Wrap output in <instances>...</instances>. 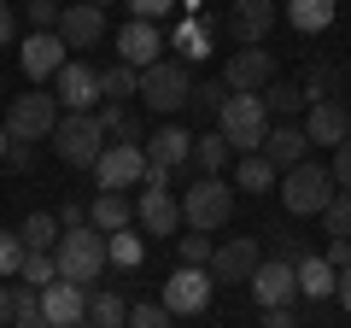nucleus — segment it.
I'll use <instances>...</instances> for the list:
<instances>
[{"label": "nucleus", "mask_w": 351, "mask_h": 328, "mask_svg": "<svg viewBox=\"0 0 351 328\" xmlns=\"http://www.w3.org/2000/svg\"><path fill=\"white\" fill-rule=\"evenodd\" d=\"M53 124H59V94L29 89V94H18V100L6 106V135L12 141H47Z\"/></svg>", "instance_id": "obj_8"}, {"label": "nucleus", "mask_w": 351, "mask_h": 328, "mask_svg": "<svg viewBox=\"0 0 351 328\" xmlns=\"http://www.w3.org/2000/svg\"><path fill=\"white\" fill-rule=\"evenodd\" d=\"M0 323H12V288H0Z\"/></svg>", "instance_id": "obj_53"}, {"label": "nucleus", "mask_w": 351, "mask_h": 328, "mask_svg": "<svg viewBox=\"0 0 351 328\" xmlns=\"http://www.w3.org/2000/svg\"><path fill=\"white\" fill-rule=\"evenodd\" d=\"M53 152H59L64 164H76V170H94L100 164V152H106V124H100V112H64L59 124H53Z\"/></svg>", "instance_id": "obj_2"}, {"label": "nucleus", "mask_w": 351, "mask_h": 328, "mask_svg": "<svg viewBox=\"0 0 351 328\" xmlns=\"http://www.w3.org/2000/svg\"><path fill=\"white\" fill-rule=\"evenodd\" d=\"M252 299L269 311V305H293L299 299V264H287V258H263L258 270H252Z\"/></svg>", "instance_id": "obj_11"}, {"label": "nucleus", "mask_w": 351, "mask_h": 328, "mask_svg": "<svg viewBox=\"0 0 351 328\" xmlns=\"http://www.w3.org/2000/svg\"><path fill=\"white\" fill-rule=\"evenodd\" d=\"M334 288H339V270L328 258H304L299 264V293L304 299H334Z\"/></svg>", "instance_id": "obj_23"}, {"label": "nucleus", "mask_w": 351, "mask_h": 328, "mask_svg": "<svg viewBox=\"0 0 351 328\" xmlns=\"http://www.w3.org/2000/svg\"><path fill=\"white\" fill-rule=\"evenodd\" d=\"M346 240H351V235H346Z\"/></svg>", "instance_id": "obj_58"}, {"label": "nucleus", "mask_w": 351, "mask_h": 328, "mask_svg": "<svg viewBox=\"0 0 351 328\" xmlns=\"http://www.w3.org/2000/svg\"><path fill=\"white\" fill-rule=\"evenodd\" d=\"M29 316H41V288L18 281V288H12V323H29Z\"/></svg>", "instance_id": "obj_40"}, {"label": "nucleus", "mask_w": 351, "mask_h": 328, "mask_svg": "<svg viewBox=\"0 0 351 328\" xmlns=\"http://www.w3.org/2000/svg\"><path fill=\"white\" fill-rule=\"evenodd\" d=\"M18 59H24V76H29V82H47V76L64 71L71 47L59 41V30H29V41L18 47Z\"/></svg>", "instance_id": "obj_14"}, {"label": "nucleus", "mask_w": 351, "mask_h": 328, "mask_svg": "<svg viewBox=\"0 0 351 328\" xmlns=\"http://www.w3.org/2000/svg\"><path fill=\"white\" fill-rule=\"evenodd\" d=\"M6 147H12V135H6V124H0V159H6Z\"/></svg>", "instance_id": "obj_55"}, {"label": "nucleus", "mask_w": 351, "mask_h": 328, "mask_svg": "<svg viewBox=\"0 0 351 328\" xmlns=\"http://www.w3.org/2000/svg\"><path fill=\"white\" fill-rule=\"evenodd\" d=\"M29 30H59V6L53 0H29Z\"/></svg>", "instance_id": "obj_42"}, {"label": "nucleus", "mask_w": 351, "mask_h": 328, "mask_svg": "<svg viewBox=\"0 0 351 328\" xmlns=\"http://www.w3.org/2000/svg\"><path fill=\"white\" fill-rule=\"evenodd\" d=\"M258 152L276 164V170H293V164L311 159V135H304V129H293V124H276L269 135H263V147H258Z\"/></svg>", "instance_id": "obj_22"}, {"label": "nucleus", "mask_w": 351, "mask_h": 328, "mask_svg": "<svg viewBox=\"0 0 351 328\" xmlns=\"http://www.w3.org/2000/svg\"><path fill=\"white\" fill-rule=\"evenodd\" d=\"M269 82H276L269 47H240V53H228V65H223V89H228V94H263Z\"/></svg>", "instance_id": "obj_10"}, {"label": "nucleus", "mask_w": 351, "mask_h": 328, "mask_svg": "<svg viewBox=\"0 0 351 328\" xmlns=\"http://www.w3.org/2000/svg\"><path fill=\"white\" fill-rule=\"evenodd\" d=\"M346 328H351V323H346Z\"/></svg>", "instance_id": "obj_59"}, {"label": "nucleus", "mask_w": 351, "mask_h": 328, "mask_svg": "<svg viewBox=\"0 0 351 328\" xmlns=\"http://www.w3.org/2000/svg\"><path fill=\"white\" fill-rule=\"evenodd\" d=\"M176 47H182V59H205V24H193V30H182V41H176Z\"/></svg>", "instance_id": "obj_43"}, {"label": "nucleus", "mask_w": 351, "mask_h": 328, "mask_svg": "<svg viewBox=\"0 0 351 328\" xmlns=\"http://www.w3.org/2000/svg\"><path fill=\"white\" fill-rule=\"evenodd\" d=\"M328 264H334V270H346V264H351V240H346V235L328 240Z\"/></svg>", "instance_id": "obj_48"}, {"label": "nucleus", "mask_w": 351, "mask_h": 328, "mask_svg": "<svg viewBox=\"0 0 351 328\" xmlns=\"http://www.w3.org/2000/svg\"><path fill=\"white\" fill-rule=\"evenodd\" d=\"M217 129H223L228 147L258 152L263 135H269V106H263V94H228V100L217 106Z\"/></svg>", "instance_id": "obj_4"}, {"label": "nucleus", "mask_w": 351, "mask_h": 328, "mask_svg": "<svg viewBox=\"0 0 351 328\" xmlns=\"http://www.w3.org/2000/svg\"><path fill=\"white\" fill-rule=\"evenodd\" d=\"M164 36H158V24H147V18H129L123 30H117V59L123 65H135V71H147L152 59H164Z\"/></svg>", "instance_id": "obj_19"}, {"label": "nucleus", "mask_w": 351, "mask_h": 328, "mask_svg": "<svg viewBox=\"0 0 351 328\" xmlns=\"http://www.w3.org/2000/svg\"><path fill=\"white\" fill-rule=\"evenodd\" d=\"M123 316H129L123 293H88V323L94 328H123Z\"/></svg>", "instance_id": "obj_29"}, {"label": "nucleus", "mask_w": 351, "mask_h": 328, "mask_svg": "<svg viewBox=\"0 0 351 328\" xmlns=\"http://www.w3.org/2000/svg\"><path fill=\"white\" fill-rule=\"evenodd\" d=\"M322 223H328V235H351V188H339L334 200H328Z\"/></svg>", "instance_id": "obj_37"}, {"label": "nucleus", "mask_w": 351, "mask_h": 328, "mask_svg": "<svg viewBox=\"0 0 351 328\" xmlns=\"http://www.w3.org/2000/svg\"><path fill=\"white\" fill-rule=\"evenodd\" d=\"M211 288H217V276L205 264H182V270H170V281H164V311L170 316H199L205 305H211Z\"/></svg>", "instance_id": "obj_9"}, {"label": "nucleus", "mask_w": 351, "mask_h": 328, "mask_svg": "<svg viewBox=\"0 0 351 328\" xmlns=\"http://www.w3.org/2000/svg\"><path fill=\"white\" fill-rule=\"evenodd\" d=\"M276 30V0H228V36L240 47H263Z\"/></svg>", "instance_id": "obj_13"}, {"label": "nucleus", "mask_w": 351, "mask_h": 328, "mask_svg": "<svg viewBox=\"0 0 351 328\" xmlns=\"http://www.w3.org/2000/svg\"><path fill=\"white\" fill-rule=\"evenodd\" d=\"M211 253H217V246H211V235H205V229L182 235V264H205V270H211Z\"/></svg>", "instance_id": "obj_39"}, {"label": "nucleus", "mask_w": 351, "mask_h": 328, "mask_svg": "<svg viewBox=\"0 0 351 328\" xmlns=\"http://www.w3.org/2000/svg\"><path fill=\"white\" fill-rule=\"evenodd\" d=\"M176 316L164 311V305H129V316H123V328H170Z\"/></svg>", "instance_id": "obj_38"}, {"label": "nucleus", "mask_w": 351, "mask_h": 328, "mask_svg": "<svg viewBox=\"0 0 351 328\" xmlns=\"http://www.w3.org/2000/svg\"><path fill=\"white\" fill-rule=\"evenodd\" d=\"M59 41L71 53H88L106 41V6H94V0H76V6H59Z\"/></svg>", "instance_id": "obj_12"}, {"label": "nucleus", "mask_w": 351, "mask_h": 328, "mask_svg": "<svg viewBox=\"0 0 351 328\" xmlns=\"http://www.w3.org/2000/svg\"><path fill=\"white\" fill-rule=\"evenodd\" d=\"M141 100H147L152 112H164V117L188 112V100H193L188 65H182V59H152L147 71H141Z\"/></svg>", "instance_id": "obj_5"}, {"label": "nucleus", "mask_w": 351, "mask_h": 328, "mask_svg": "<svg viewBox=\"0 0 351 328\" xmlns=\"http://www.w3.org/2000/svg\"><path fill=\"white\" fill-rule=\"evenodd\" d=\"M18 235H24V246H29V253H53L64 229H59V217H47V211H29Z\"/></svg>", "instance_id": "obj_26"}, {"label": "nucleus", "mask_w": 351, "mask_h": 328, "mask_svg": "<svg viewBox=\"0 0 351 328\" xmlns=\"http://www.w3.org/2000/svg\"><path fill=\"white\" fill-rule=\"evenodd\" d=\"M100 94H106V100H129V94H141V71L117 59L112 71H100Z\"/></svg>", "instance_id": "obj_31"}, {"label": "nucleus", "mask_w": 351, "mask_h": 328, "mask_svg": "<svg viewBox=\"0 0 351 328\" xmlns=\"http://www.w3.org/2000/svg\"><path fill=\"white\" fill-rule=\"evenodd\" d=\"M188 106H199V112H217L223 106V82H193V100Z\"/></svg>", "instance_id": "obj_44"}, {"label": "nucleus", "mask_w": 351, "mask_h": 328, "mask_svg": "<svg viewBox=\"0 0 351 328\" xmlns=\"http://www.w3.org/2000/svg\"><path fill=\"white\" fill-rule=\"evenodd\" d=\"M328 170H334V182H339V188H351V135L334 147V164H328Z\"/></svg>", "instance_id": "obj_45"}, {"label": "nucleus", "mask_w": 351, "mask_h": 328, "mask_svg": "<svg viewBox=\"0 0 351 328\" xmlns=\"http://www.w3.org/2000/svg\"><path fill=\"white\" fill-rule=\"evenodd\" d=\"M0 328H12V323H0Z\"/></svg>", "instance_id": "obj_57"}, {"label": "nucleus", "mask_w": 351, "mask_h": 328, "mask_svg": "<svg viewBox=\"0 0 351 328\" xmlns=\"http://www.w3.org/2000/svg\"><path fill=\"white\" fill-rule=\"evenodd\" d=\"M287 18H293V30L316 36V30L334 24V0H287Z\"/></svg>", "instance_id": "obj_25"}, {"label": "nucleus", "mask_w": 351, "mask_h": 328, "mask_svg": "<svg viewBox=\"0 0 351 328\" xmlns=\"http://www.w3.org/2000/svg\"><path fill=\"white\" fill-rule=\"evenodd\" d=\"M88 223L100 229V235H112V229H129V200H123V194H100V200L88 205Z\"/></svg>", "instance_id": "obj_27"}, {"label": "nucleus", "mask_w": 351, "mask_h": 328, "mask_svg": "<svg viewBox=\"0 0 351 328\" xmlns=\"http://www.w3.org/2000/svg\"><path fill=\"white\" fill-rule=\"evenodd\" d=\"M334 194H339L334 170H328V164H316V159H304V164H293V170H281V205H287L293 217H322Z\"/></svg>", "instance_id": "obj_3"}, {"label": "nucleus", "mask_w": 351, "mask_h": 328, "mask_svg": "<svg viewBox=\"0 0 351 328\" xmlns=\"http://www.w3.org/2000/svg\"><path fill=\"white\" fill-rule=\"evenodd\" d=\"M164 12H176V0H129V18H147V24H158Z\"/></svg>", "instance_id": "obj_41"}, {"label": "nucleus", "mask_w": 351, "mask_h": 328, "mask_svg": "<svg viewBox=\"0 0 351 328\" xmlns=\"http://www.w3.org/2000/svg\"><path fill=\"white\" fill-rule=\"evenodd\" d=\"M6 164H12V170H29V164H36V141H12V147H6Z\"/></svg>", "instance_id": "obj_46"}, {"label": "nucleus", "mask_w": 351, "mask_h": 328, "mask_svg": "<svg viewBox=\"0 0 351 328\" xmlns=\"http://www.w3.org/2000/svg\"><path fill=\"white\" fill-rule=\"evenodd\" d=\"M53 264H59V281H76V288L100 281V270L112 264V258H106V235H100L94 223L64 229V235H59V246H53Z\"/></svg>", "instance_id": "obj_1"}, {"label": "nucleus", "mask_w": 351, "mask_h": 328, "mask_svg": "<svg viewBox=\"0 0 351 328\" xmlns=\"http://www.w3.org/2000/svg\"><path fill=\"white\" fill-rule=\"evenodd\" d=\"M18 281H29V288H47V281H59V264H53V253H24V264H18Z\"/></svg>", "instance_id": "obj_35"}, {"label": "nucleus", "mask_w": 351, "mask_h": 328, "mask_svg": "<svg viewBox=\"0 0 351 328\" xmlns=\"http://www.w3.org/2000/svg\"><path fill=\"white\" fill-rule=\"evenodd\" d=\"M228 141H223V129H217V135H193V164H199L205 176H223V164H228Z\"/></svg>", "instance_id": "obj_28"}, {"label": "nucleus", "mask_w": 351, "mask_h": 328, "mask_svg": "<svg viewBox=\"0 0 351 328\" xmlns=\"http://www.w3.org/2000/svg\"><path fill=\"white\" fill-rule=\"evenodd\" d=\"M135 217H141V229H147V235H170V240H176L182 200H176L170 188H147V194H141V205H135Z\"/></svg>", "instance_id": "obj_21"}, {"label": "nucleus", "mask_w": 351, "mask_h": 328, "mask_svg": "<svg viewBox=\"0 0 351 328\" xmlns=\"http://www.w3.org/2000/svg\"><path fill=\"white\" fill-rule=\"evenodd\" d=\"M334 299H339V305H346V311H351V264L339 270V288H334Z\"/></svg>", "instance_id": "obj_52"}, {"label": "nucleus", "mask_w": 351, "mask_h": 328, "mask_svg": "<svg viewBox=\"0 0 351 328\" xmlns=\"http://www.w3.org/2000/svg\"><path fill=\"white\" fill-rule=\"evenodd\" d=\"M100 124H106V135H112V141H147V135H141V124L129 117L123 100H106V106H100Z\"/></svg>", "instance_id": "obj_32"}, {"label": "nucleus", "mask_w": 351, "mask_h": 328, "mask_svg": "<svg viewBox=\"0 0 351 328\" xmlns=\"http://www.w3.org/2000/svg\"><path fill=\"white\" fill-rule=\"evenodd\" d=\"M276 182H281V170L263 159V152H246V159H240V170H234V188H246V194H269Z\"/></svg>", "instance_id": "obj_24"}, {"label": "nucleus", "mask_w": 351, "mask_h": 328, "mask_svg": "<svg viewBox=\"0 0 351 328\" xmlns=\"http://www.w3.org/2000/svg\"><path fill=\"white\" fill-rule=\"evenodd\" d=\"M334 89H339L334 65H311V76H304V100H334Z\"/></svg>", "instance_id": "obj_36"}, {"label": "nucleus", "mask_w": 351, "mask_h": 328, "mask_svg": "<svg viewBox=\"0 0 351 328\" xmlns=\"http://www.w3.org/2000/svg\"><path fill=\"white\" fill-rule=\"evenodd\" d=\"M41 316H47L53 328H76L88 316V288H76V281H47V288H41Z\"/></svg>", "instance_id": "obj_18"}, {"label": "nucleus", "mask_w": 351, "mask_h": 328, "mask_svg": "<svg viewBox=\"0 0 351 328\" xmlns=\"http://www.w3.org/2000/svg\"><path fill=\"white\" fill-rule=\"evenodd\" d=\"M228 217H234V188H228L223 176H199L188 194H182V223L188 229H205V235H211V229H223Z\"/></svg>", "instance_id": "obj_6"}, {"label": "nucleus", "mask_w": 351, "mask_h": 328, "mask_svg": "<svg viewBox=\"0 0 351 328\" xmlns=\"http://www.w3.org/2000/svg\"><path fill=\"white\" fill-rule=\"evenodd\" d=\"M304 135H311L316 147H339V141L351 135V106L346 100H311L304 106Z\"/></svg>", "instance_id": "obj_16"}, {"label": "nucleus", "mask_w": 351, "mask_h": 328, "mask_svg": "<svg viewBox=\"0 0 351 328\" xmlns=\"http://www.w3.org/2000/svg\"><path fill=\"white\" fill-rule=\"evenodd\" d=\"M12 328H53L47 316H29V323H12Z\"/></svg>", "instance_id": "obj_54"}, {"label": "nucleus", "mask_w": 351, "mask_h": 328, "mask_svg": "<svg viewBox=\"0 0 351 328\" xmlns=\"http://www.w3.org/2000/svg\"><path fill=\"white\" fill-rule=\"evenodd\" d=\"M94 6H106V0H94Z\"/></svg>", "instance_id": "obj_56"}, {"label": "nucleus", "mask_w": 351, "mask_h": 328, "mask_svg": "<svg viewBox=\"0 0 351 328\" xmlns=\"http://www.w3.org/2000/svg\"><path fill=\"white\" fill-rule=\"evenodd\" d=\"M276 258H287V264H304L311 253H304V246H299L293 235H281V240H276Z\"/></svg>", "instance_id": "obj_49"}, {"label": "nucleus", "mask_w": 351, "mask_h": 328, "mask_svg": "<svg viewBox=\"0 0 351 328\" xmlns=\"http://www.w3.org/2000/svg\"><path fill=\"white\" fill-rule=\"evenodd\" d=\"M141 152H147V164H158V170H170V176H176V170L193 159V135H188L182 124H164L158 135L141 141Z\"/></svg>", "instance_id": "obj_20"}, {"label": "nucleus", "mask_w": 351, "mask_h": 328, "mask_svg": "<svg viewBox=\"0 0 351 328\" xmlns=\"http://www.w3.org/2000/svg\"><path fill=\"white\" fill-rule=\"evenodd\" d=\"M106 258H112L117 270H141V258H147V246H141V240L129 235V229H112V235H106Z\"/></svg>", "instance_id": "obj_30"}, {"label": "nucleus", "mask_w": 351, "mask_h": 328, "mask_svg": "<svg viewBox=\"0 0 351 328\" xmlns=\"http://www.w3.org/2000/svg\"><path fill=\"white\" fill-rule=\"evenodd\" d=\"M94 182H100V194L141 188L147 182V152H141V141H106L100 164H94Z\"/></svg>", "instance_id": "obj_7"}, {"label": "nucleus", "mask_w": 351, "mask_h": 328, "mask_svg": "<svg viewBox=\"0 0 351 328\" xmlns=\"http://www.w3.org/2000/svg\"><path fill=\"white\" fill-rule=\"evenodd\" d=\"M59 82V106H71V112H100V71H88L82 59H64V71L53 76Z\"/></svg>", "instance_id": "obj_15"}, {"label": "nucleus", "mask_w": 351, "mask_h": 328, "mask_svg": "<svg viewBox=\"0 0 351 328\" xmlns=\"http://www.w3.org/2000/svg\"><path fill=\"white\" fill-rule=\"evenodd\" d=\"M263 328H304V323L293 316V305H269L263 311Z\"/></svg>", "instance_id": "obj_47"}, {"label": "nucleus", "mask_w": 351, "mask_h": 328, "mask_svg": "<svg viewBox=\"0 0 351 328\" xmlns=\"http://www.w3.org/2000/svg\"><path fill=\"white\" fill-rule=\"evenodd\" d=\"M263 106H269V112L276 117H293V112H304V89H293V82H269V89H263Z\"/></svg>", "instance_id": "obj_33"}, {"label": "nucleus", "mask_w": 351, "mask_h": 328, "mask_svg": "<svg viewBox=\"0 0 351 328\" xmlns=\"http://www.w3.org/2000/svg\"><path fill=\"white\" fill-rule=\"evenodd\" d=\"M24 235L18 229H0V281H18V264H24Z\"/></svg>", "instance_id": "obj_34"}, {"label": "nucleus", "mask_w": 351, "mask_h": 328, "mask_svg": "<svg viewBox=\"0 0 351 328\" xmlns=\"http://www.w3.org/2000/svg\"><path fill=\"white\" fill-rule=\"evenodd\" d=\"M12 36H18V24H12V6L0 0V47H12Z\"/></svg>", "instance_id": "obj_50"}, {"label": "nucleus", "mask_w": 351, "mask_h": 328, "mask_svg": "<svg viewBox=\"0 0 351 328\" xmlns=\"http://www.w3.org/2000/svg\"><path fill=\"white\" fill-rule=\"evenodd\" d=\"M263 264V246L252 235H234V240H223L211 253V276L217 281H252V270Z\"/></svg>", "instance_id": "obj_17"}, {"label": "nucleus", "mask_w": 351, "mask_h": 328, "mask_svg": "<svg viewBox=\"0 0 351 328\" xmlns=\"http://www.w3.org/2000/svg\"><path fill=\"white\" fill-rule=\"evenodd\" d=\"M59 229H82V200H71V205L59 211Z\"/></svg>", "instance_id": "obj_51"}]
</instances>
